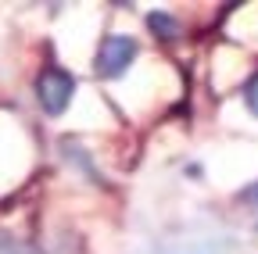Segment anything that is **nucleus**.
Here are the masks:
<instances>
[{
  "instance_id": "obj_1",
  "label": "nucleus",
  "mask_w": 258,
  "mask_h": 254,
  "mask_svg": "<svg viewBox=\"0 0 258 254\" xmlns=\"http://www.w3.org/2000/svg\"><path fill=\"white\" fill-rule=\"evenodd\" d=\"M72 93H76V79L72 72H64L57 65L43 68L40 79H36V97H40V108L47 115H61L64 108L72 104Z\"/></svg>"
},
{
  "instance_id": "obj_2",
  "label": "nucleus",
  "mask_w": 258,
  "mask_h": 254,
  "mask_svg": "<svg viewBox=\"0 0 258 254\" xmlns=\"http://www.w3.org/2000/svg\"><path fill=\"white\" fill-rule=\"evenodd\" d=\"M137 57V40L133 36H108L97 50V72L104 79H118Z\"/></svg>"
},
{
  "instance_id": "obj_3",
  "label": "nucleus",
  "mask_w": 258,
  "mask_h": 254,
  "mask_svg": "<svg viewBox=\"0 0 258 254\" xmlns=\"http://www.w3.org/2000/svg\"><path fill=\"white\" fill-rule=\"evenodd\" d=\"M147 29L161 40V43H172V40H179V22H176V15H165V11H151L147 15Z\"/></svg>"
},
{
  "instance_id": "obj_4",
  "label": "nucleus",
  "mask_w": 258,
  "mask_h": 254,
  "mask_svg": "<svg viewBox=\"0 0 258 254\" xmlns=\"http://www.w3.org/2000/svg\"><path fill=\"white\" fill-rule=\"evenodd\" d=\"M244 101H247L251 115H258V72L251 75V82H247V90H244Z\"/></svg>"
},
{
  "instance_id": "obj_5",
  "label": "nucleus",
  "mask_w": 258,
  "mask_h": 254,
  "mask_svg": "<svg viewBox=\"0 0 258 254\" xmlns=\"http://www.w3.org/2000/svg\"><path fill=\"white\" fill-rule=\"evenodd\" d=\"M240 197H244V201H254V204H258V183H251V186L244 190V194H240Z\"/></svg>"
}]
</instances>
